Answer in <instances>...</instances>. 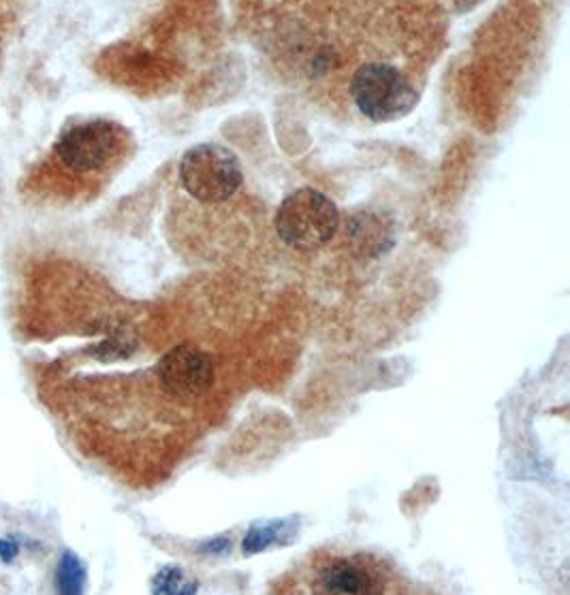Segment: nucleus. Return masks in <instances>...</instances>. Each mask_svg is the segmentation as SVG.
Instances as JSON below:
<instances>
[{"mask_svg":"<svg viewBox=\"0 0 570 595\" xmlns=\"http://www.w3.org/2000/svg\"><path fill=\"white\" fill-rule=\"evenodd\" d=\"M274 224L284 244L308 252L334 239L340 227V212L325 192L299 188L280 203Z\"/></svg>","mask_w":570,"mask_h":595,"instance_id":"obj_1","label":"nucleus"},{"mask_svg":"<svg viewBox=\"0 0 570 595\" xmlns=\"http://www.w3.org/2000/svg\"><path fill=\"white\" fill-rule=\"evenodd\" d=\"M351 96L361 114L372 122L406 118L419 103V92L408 77L385 62L359 67L351 79Z\"/></svg>","mask_w":570,"mask_h":595,"instance_id":"obj_2","label":"nucleus"},{"mask_svg":"<svg viewBox=\"0 0 570 595\" xmlns=\"http://www.w3.org/2000/svg\"><path fill=\"white\" fill-rule=\"evenodd\" d=\"M180 180L193 199L201 203H223L242 188L244 171L240 158L229 148L218 143H199L182 156Z\"/></svg>","mask_w":570,"mask_h":595,"instance_id":"obj_3","label":"nucleus"},{"mask_svg":"<svg viewBox=\"0 0 570 595\" xmlns=\"http://www.w3.org/2000/svg\"><path fill=\"white\" fill-rule=\"evenodd\" d=\"M310 591L331 595H380L393 591L391 572L383 561L366 555H325L316 559L308 578Z\"/></svg>","mask_w":570,"mask_h":595,"instance_id":"obj_4","label":"nucleus"},{"mask_svg":"<svg viewBox=\"0 0 570 595\" xmlns=\"http://www.w3.org/2000/svg\"><path fill=\"white\" fill-rule=\"evenodd\" d=\"M124 131L109 120L71 124L56 143V156L73 173H99L120 154Z\"/></svg>","mask_w":570,"mask_h":595,"instance_id":"obj_5","label":"nucleus"},{"mask_svg":"<svg viewBox=\"0 0 570 595\" xmlns=\"http://www.w3.org/2000/svg\"><path fill=\"white\" fill-rule=\"evenodd\" d=\"M158 378L171 395L193 399L212 387L214 365L205 352L193 346H178L158 363Z\"/></svg>","mask_w":570,"mask_h":595,"instance_id":"obj_6","label":"nucleus"},{"mask_svg":"<svg viewBox=\"0 0 570 595\" xmlns=\"http://www.w3.org/2000/svg\"><path fill=\"white\" fill-rule=\"evenodd\" d=\"M293 532H295L293 521H267V523L255 525L244 540V553L252 555L269 549L272 544H287L291 542Z\"/></svg>","mask_w":570,"mask_h":595,"instance_id":"obj_7","label":"nucleus"},{"mask_svg":"<svg viewBox=\"0 0 570 595\" xmlns=\"http://www.w3.org/2000/svg\"><path fill=\"white\" fill-rule=\"evenodd\" d=\"M351 239L357 246H376V252H383V244L389 241L391 244V233L378 218L370 214H361L351 220Z\"/></svg>","mask_w":570,"mask_h":595,"instance_id":"obj_8","label":"nucleus"},{"mask_svg":"<svg viewBox=\"0 0 570 595\" xmlns=\"http://www.w3.org/2000/svg\"><path fill=\"white\" fill-rule=\"evenodd\" d=\"M86 585V570L84 564L79 561L73 553H65L58 561V570H56V587L60 593L75 595L82 593Z\"/></svg>","mask_w":570,"mask_h":595,"instance_id":"obj_9","label":"nucleus"},{"mask_svg":"<svg viewBox=\"0 0 570 595\" xmlns=\"http://www.w3.org/2000/svg\"><path fill=\"white\" fill-rule=\"evenodd\" d=\"M197 587L188 585L180 568H163L154 578V593H193Z\"/></svg>","mask_w":570,"mask_h":595,"instance_id":"obj_10","label":"nucleus"},{"mask_svg":"<svg viewBox=\"0 0 570 595\" xmlns=\"http://www.w3.org/2000/svg\"><path fill=\"white\" fill-rule=\"evenodd\" d=\"M15 555H18V544H13L9 540H0V559L11 561Z\"/></svg>","mask_w":570,"mask_h":595,"instance_id":"obj_11","label":"nucleus"}]
</instances>
